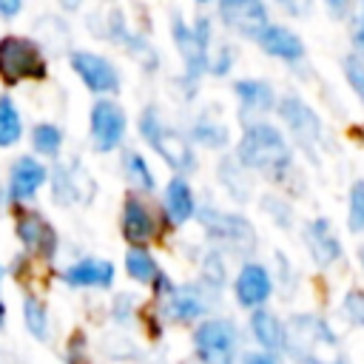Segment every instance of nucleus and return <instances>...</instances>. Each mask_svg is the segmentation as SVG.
I'll list each match as a JSON object with an SVG mask.
<instances>
[{"label":"nucleus","mask_w":364,"mask_h":364,"mask_svg":"<svg viewBox=\"0 0 364 364\" xmlns=\"http://www.w3.org/2000/svg\"><path fill=\"white\" fill-rule=\"evenodd\" d=\"M236 162L245 171H259L273 179H282L284 171L293 165V151L284 134L264 119H253L245 125L239 142H236Z\"/></svg>","instance_id":"nucleus-1"},{"label":"nucleus","mask_w":364,"mask_h":364,"mask_svg":"<svg viewBox=\"0 0 364 364\" xmlns=\"http://www.w3.org/2000/svg\"><path fill=\"white\" fill-rule=\"evenodd\" d=\"M139 136L176 171V176L196 171V154L188 136H182L176 128H171L156 108H145L139 114Z\"/></svg>","instance_id":"nucleus-2"},{"label":"nucleus","mask_w":364,"mask_h":364,"mask_svg":"<svg viewBox=\"0 0 364 364\" xmlns=\"http://www.w3.org/2000/svg\"><path fill=\"white\" fill-rule=\"evenodd\" d=\"M171 37L176 43V51L185 63V80L196 82L202 74H208L210 60V43H213V26L210 17H196L193 23H185L179 14L171 23Z\"/></svg>","instance_id":"nucleus-3"},{"label":"nucleus","mask_w":364,"mask_h":364,"mask_svg":"<svg viewBox=\"0 0 364 364\" xmlns=\"http://www.w3.org/2000/svg\"><path fill=\"white\" fill-rule=\"evenodd\" d=\"M196 219L205 228L208 239L216 245V250H233V253H253L256 250V230L242 213L219 210L213 205L196 208Z\"/></svg>","instance_id":"nucleus-4"},{"label":"nucleus","mask_w":364,"mask_h":364,"mask_svg":"<svg viewBox=\"0 0 364 364\" xmlns=\"http://www.w3.org/2000/svg\"><path fill=\"white\" fill-rule=\"evenodd\" d=\"M48 74V63L43 48L20 34L0 37V77L6 85H17L23 80H43Z\"/></svg>","instance_id":"nucleus-5"},{"label":"nucleus","mask_w":364,"mask_h":364,"mask_svg":"<svg viewBox=\"0 0 364 364\" xmlns=\"http://www.w3.org/2000/svg\"><path fill=\"white\" fill-rule=\"evenodd\" d=\"M239 350V327L225 316L202 318L193 327V353L202 364H233Z\"/></svg>","instance_id":"nucleus-6"},{"label":"nucleus","mask_w":364,"mask_h":364,"mask_svg":"<svg viewBox=\"0 0 364 364\" xmlns=\"http://www.w3.org/2000/svg\"><path fill=\"white\" fill-rule=\"evenodd\" d=\"M125 131H128V117H125V108L111 100V97H102L91 105V114H88V134H91V145L94 151L100 154H108V151H117L125 139Z\"/></svg>","instance_id":"nucleus-7"},{"label":"nucleus","mask_w":364,"mask_h":364,"mask_svg":"<svg viewBox=\"0 0 364 364\" xmlns=\"http://www.w3.org/2000/svg\"><path fill=\"white\" fill-rule=\"evenodd\" d=\"M68 65H71V71L82 80V85H85L91 94H97L100 100L117 94L119 85H122L117 65H114L108 57L97 54V51H71V54H68Z\"/></svg>","instance_id":"nucleus-8"},{"label":"nucleus","mask_w":364,"mask_h":364,"mask_svg":"<svg viewBox=\"0 0 364 364\" xmlns=\"http://www.w3.org/2000/svg\"><path fill=\"white\" fill-rule=\"evenodd\" d=\"M276 111H279V119L284 122V128L290 131V136L299 148L313 151L321 142V119L301 97L284 94L282 100H276Z\"/></svg>","instance_id":"nucleus-9"},{"label":"nucleus","mask_w":364,"mask_h":364,"mask_svg":"<svg viewBox=\"0 0 364 364\" xmlns=\"http://www.w3.org/2000/svg\"><path fill=\"white\" fill-rule=\"evenodd\" d=\"M14 233H17V239L23 242V247L28 253L43 256V259H54L57 256V245H60L57 230L40 210L20 208L14 213Z\"/></svg>","instance_id":"nucleus-10"},{"label":"nucleus","mask_w":364,"mask_h":364,"mask_svg":"<svg viewBox=\"0 0 364 364\" xmlns=\"http://www.w3.org/2000/svg\"><path fill=\"white\" fill-rule=\"evenodd\" d=\"M273 293V279H270V270L262 264V262H245L233 279V299L239 307L245 310H259L264 307V301L270 299Z\"/></svg>","instance_id":"nucleus-11"},{"label":"nucleus","mask_w":364,"mask_h":364,"mask_svg":"<svg viewBox=\"0 0 364 364\" xmlns=\"http://www.w3.org/2000/svg\"><path fill=\"white\" fill-rule=\"evenodd\" d=\"M216 14L230 31L250 37V40H256V34L270 23L267 6L262 0H222L216 6Z\"/></svg>","instance_id":"nucleus-12"},{"label":"nucleus","mask_w":364,"mask_h":364,"mask_svg":"<svg viewBox=\"0 0 364 364\" xmlns=\"http://www.w3.org/2000/svg\"><path fill=\"white\" fill-rule=\"evenodd\" d=\"M48 182V168L40 162V159H34V156H17L14 159V165L9 168V185H6V191H9V199L11 202H31L37 193H40V188Z\"/></svg>","instance_id":"nucleus-13"},{"label":"nucleus","mask_w":364,"mask_h":364,"mask_svg":"<svg viewBox=\"0 0 364 364\" xmlns=\"http://www.w3.org/2000/svg\"><path fill=\"white\" fill-rule=\"evenodd\" d=\"M119 230H122V239L131 242V247H145L159 233V222H156L154 210L139 196H128L122 202Z\"/></svg>","instance_id":"nucleus-14"},{"label":"nucleus","mask_w":364,"mask_h":364,"mask_svg":"<svg viewBox=\"0 0 364 364\" xmlns=\"http://www.w3.org/2000/svg\"><path fill=\"white\" fill-rule=\"evenodd\" d=\"M82 185H85V188H97L80 162H60V165L54 168V173H51V196H54V202H60L63 208H71V205H77V202H80V205L91 202V196L82 191Z\"/></svg>","instance_id":"nucleus-15"},{"label":"nucleus","mask_w":364,"mask_h":364,"mask_svg":"<svg viewBox=\"0 0 364 364\" xmlns=\"http://www.w3.org/2000/svg\"><path fill=\"white\" fill-rule=\"evenodd\" d=\"M304 245H307V253L316 262V267H330L341 259V242L333 233L330 219H324V216H316L304 225Z\"/></svg>","instance_id":"nucleus-16"},{"label":"nucleus","mask_w":364,"mask_h":364,"mask_svg":"<svg viewBox=\"0 0 364 364\" xmlns=\"http://www.w3.org/2000/svg\"><path fill=\"white\" fill-rule=\"evenodd\" d=\"M205 313H208V299L196 284H176L173 293L162 301V316L165 321H173V324H191Z\"/></svg>","instance_id":"nucleus-17"},{"label":"nucleus","mask_w":364,"mask_h":364,"mask_svg":"<svg viewBox=\"0 0 364 364\" xmlns=\"http://www.w3.org/2000/svg\"><path fill=\"white\" fill-rule=\"evenodd\" d=\"M256 46L270 54V57H279V60H287V63H296L304 57V40L284 23H267L259 34H256Z\"/></svg>","instance_id":"nucleus-18"},{"label":"nucleus","mask_w":364,"mask_h":364,"mask_svg":"<svg viewBox=\"0 0 364 364\" xmlns=\"http://www.w3.org/2000/svg\"><path fill=\"white\" fill-rule=\"evenodd\" d=\"M60 276L71 287H111L114 264L108 259H80V262L68 264Z\"/></svg>","instance_id":"nucleus-19"},{"label":"nucleus","mask_w":364,"mask_h":364,"mask_svg":"<svg viewBox=\"0 0 364 364\" xmlns=\"http://www.w3.org/2000/svg\"><path fill=\"white\" fill-rule=\"evenodd\" d=\"M162 208H165V216L171 225H185L191 216H196V196H193V188L185 176H173L168 185H165V196H162Z\"/></svg>","instance_id":"nucleus-20"},{"label":"nucleus","mask_w":364,"mask_h":364,"mask_svg":"<svg viewBox=\"0 0 364 364\" xmlns=\"http://www.w3.org/2000/svg\"><path fill=\"white\" fill-rule=\"evenodd\" d=\"M233 94L242 102L245 114H267V111L276 108V94H273V85L267 80H256V77L236 80Z\"/></svg>","instance_id":"nucleus-21"},{"label":"nucleus","mask_w":364,"mask_h":364,"mask_svg":"<svg viewBox=\"0 0 364 364\" xmlns=\"http://www.w3.org/2000/svg\"><path fill=\"white\" fill-rule=\"evenodd\" d=\"M250 333H253L259 350H264L270 355L284 350V324H282V318L276 313H270L264 307L253 310L250 313Z\"/></svg>","instance_id":"nucleus-22"},{"label":"nucleus","mask_w":364,"mask_h":364,"mask_svg":"<svg viewBox=\"0 0 364 364\" xmlns=\"http://www.w3.org/2000/svg\"><path fill=\"white\" fill-rule=\"evenodd\" d=\"M191 142L216 151V148H225V145L230 142V131H228L219 119H213V117L205 111V114H199L196 122L191 125Z\"/></svg>","instance_id":"nucleus-23"},{"label":"nucleus","mask_w":364,"mask_h":364,"mask_svg":"<svg viewBox=\"0 0 364 364\" xmlns=\"http://www.w3.org/2000/svg\"><path fill=\"white\" fill-rule=\"evenodd\" d=\"M23 136V119L11 94H0V148L17 145Z\"/></svg>","instance_id":"nucleus-24"},{"label":"nucleus","mask_w":364,"mask_h":364,"mask_svg":"<svg viewBox=\"0 0 364 364\" xmlns=\"http://www.w3.org/2000/svg\"><path fill=\"white\" fill-rule=\"evenodd\" d=\"M125 273L139 284H151L159 273V264L148 247H131L125 253Z\"/></svg>","instance_id":"nucleus-25"},{"label":"nucleus","mask_w":364,"mask_h":364,"mask_svg":"<svg viewBox=\"0 0 364 364\" xmlns=\"http://www.w3.org/2000/svg\"><path fill=\"white\" fill-rule=\"evenodd\" d=\"M219 179H222V185H225V191L233 196V199H239V202H245L247 196H250V179H247V173H245V168L236 162V159H222V165H219Z\"/></svg>","instance_id":"nucleus-26"},{"label":"nucleus","mask_w":364,"mask_h":364,"mask_svg":"<svg viewBox=\"0 0 364 364\" xmlns=\"http://www.w3.org/2000/svg\"><path fill=\"white\" fill-rule=\"evenodd\" d=\"M31 148L37 151V154H43V156H51V159H57L60 156V151H63V131L54 125V122H37L34 128H31Z\"/></svg>","instance_id":"nucleus-27"},{"label":"nucleus","mask_w":364,"mask_h":364,"mask_svg":"<svg viewBox=\"0 0 364 364\" xmlns=\"http://www.w3.org/2000/svg\"><path fill=\"white\" fill-rule=\"evenodd\" d=\"M122 171H125V179L134 182L139 191H154L156 188V179H154V171L148 168V159L136 151H125L122 154Z\"/></svg>","instance_id":"nucleus-28"},{"label":"nucleus","mask_w":364,"mask_h":364,"mask_svg":"<svg viewBox=\"0 0 364 364\" xmlns=\"http://www.w3.org/2000/svg\"><path fill=\"white\" fill-rule=\"evenodd\" d=\"M23 321H26V330L34 338L43 341L48 336V310L37 296H26L23 299Z\"/></svg>","instance_id":"nucleus-29"},{"label":"nucleus","mask_w":364,"mask_h":364,"mask_svg":"<svg viewBox=\"0 0 364 364\" xmlns=\"http://www.w3.org/2000/svg\"><path fill=\"white\" fill-rule=\"evenodd\" d=\"M347 228L364 233V179H355L347 196Z\"/></svg>","instance_id":"nucleus-30"},{"label":"nucleus","mask_w":364,"mask_h":364,"mask_svg":"<svg viewBox=\"0 0 364 364\" xmlns=\"http://www.w3.org/2000/svg\"><path fill=\"white\" fill-rule=\"evenodd\" d=\"M225 259H222V250H208L205 253V262H202V282L208 290H219L225 284Z\"/></svg>","instance_id":"nucleus-31"},{"label":"nucleus","mask_w":364,"mask_h":364,"mask_svg":"<svg viewBox=\"0 0 364 364\" xmlns=\"http://www.w3.org/2000/svg\"><path fill=\"white\" fill-rule=\"evenodd\" d=\"M341 71H344V80L353 88V94L364 102V60L350 51V54L341 57Z\"/></svg>","instance_id":"nucleus-32"},{"label":"nucleus","mask_w":364,"mask_h":364,"mask_svg":"<svg viewBox=\"0 0 364 364\" xmlns=\"http://www.w3.org/2000/svg\"><path fill=\"white\" fill-rule=\"evenodd\" d=\"M233 60H236L233 46H228V43L216 46V54L208 60V74H213V77H228L230 68H233Z\"/></svg>","instance_id":"nucleus-33"},{"label":"nucleus","mask_w":364,"mask_h":364,"mask_svg":"<svg viewBox=\"0 0 364 364\" xmlns=\"http://www.w3.org/2000/svg\"><path fill=\"white\" fill-rule=\"evenodd\" d=\"M341 310H344V316H347L353 324L364 327V290H358V287L347 290L344 299H341Z\"/></svg>","instance_id":"nucleus-34"},{"label":"nucleus","mask_w":364,"mask_h":364,"mask_svg":"<svg viewBox=\"0 0 364 364\" xmlns=\"http://www.w3.org/2000/svg\"><path fill=\"white\" fill-rule=\"evenodd\" d=\"M111 313H114L117 321H125V318L134 313V296H131V293H117V296H114V310H111Z\"/></svg>","instance_id":"nucleus-35"},{"label":"nucleus","mask_w":364,"mask_h":364,"mask_svg":"<svg viewBox=\"0 0 364 364\" xmlns=\"http://www.w3.org/2000/svg\"><path fill=\"white\" fill-rule=\"evenodd\" d=\"M173 287H176V284H173V282L168 279V273H162V270H159L156 279L151 282V290H154V296H156L159 301H165V299L173 293Z\"/></svg>","instance_id":"nucleus-36"},{"label":"nucleus","mask_w":364,"mask_h":364,"mask_svg":"<svg viewBox=\"0 0 364 364\" xmlns=\"http://www.w3.org/2000/svg\"><path fill=\"white\" fill-rule=\"evenodd\" d=\"M242 364H279V358L264 350H247L242 353Z\"/></svg>","instance_id":"nucleus-37"},{"label":"nucleus","mask_w":364,"mask_h":364,"mask_svg":"<svg viewBox=\"0 0 364 364\" xmlns=\"http://www.w3.org/2000/svg\"><path fill=\"white\" fill-rule=\"evenodd\" d=\"M23 11V3L20 0H0V17L3 20H11V17H17Z\"/></svg>","instance_id":"nucleus-38"},{"label":"nucleus","mask_w":364,"mask_h":364,"mask_svg":"<svg viewBox=\"0 0 364 364\" xmlns=\"http://www.w3.org/2000/svg\"><path fill=\"white\" fill-rule=\"evenodd\" d=\"M353 46H355L353 54H358L364 60V20H358V26L353 28Z\"/></svg>","instance_id":"nucleus-39"},{"label":"nucleus","mask_w":364,"mask_h":364,"mask_svg":"<svg viewBox=\"0 0 364 364\" xmlns=\"http://www.w3.org/2000/svg\"><path fill=\"white\" fill-rule=\"evenodd\" d=\"M3 276H6V267L0 264V284H3ZM6 324V301H3V296H0V327Z\"/></svg>","instance_id":"nucleus-40"},{"label":"nucleus","mask_w":364,"mask_h":364,"mask_svg":"<svg viewBox=\"0 0 364 364\" xmlns=\"http://www.w3.org/2000/svg\"><path fill=\"white\" fill-rule=\"evenodd\" d=\"M301 364H347V361H341V358H336V361H318V358H304Z\"/></svg>","instance_id":"nucleus-41"},{"label":"nucleus","mask_w":364,"mask_h":364,"mask_svg":"<svg viewBox=\"0 0 364 364\" xmlns=\"http://www.w3.org/2000/svg\"><path fill=\"white\" fill-rule=\"evenodd\" d=\"M358 262H361V270H364V245L358 247Z\"/></svg>","instance_id":"nucleus-42"}]
</instances>
